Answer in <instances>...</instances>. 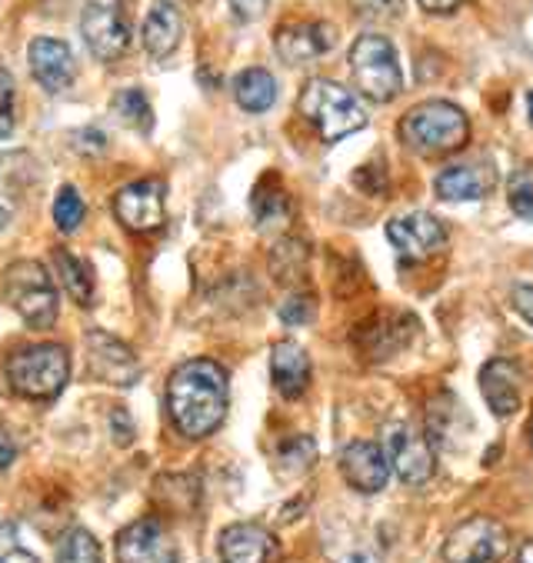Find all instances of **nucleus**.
I'll return each instance as SVG.
<instances>
[{"label":"nucleus","mask_w":533,"mask_h":563,"mask_svg":"<svg viewBox=\"0 0 533 563\" xmlns=\"http://www.w3.org/2000/svg\"><path fill=\"white\" fill-rule=\"evenodd\" d=\"M231 404V384L227 371L213 361H187L180 364L167 380V410L174 427L190 437H210L227 417Z\"/></svg>","instance_id":"nucleus-1"},{"label":"nucleus","mask_w":533,"mask_h":563,"mask_svg":"<svg viewBox=\"0 0 533 563\" xmlns=\"http://www.w3.org/2000/svg\"><path fill=\"white\" fill-rule=\"evenodd\" d=\"M400 141L417 154H454L470 141V121L451 100H426L400 118Z\"/></svg>","instance_id":"nucleus-2"},{"label":"nucleus","mask_w":533,"mask_h":563,"mask_svg":"<svg viewBox=\"0 0 533 563\" xmlns=\"http://www.w3.org/2000/svg\"><path fill=\"white\" fill-rule=\"evenodd\" d=\"M300 114L317 128V134L327 144H337V141L357 134L360 128H367L364 103L347 87H341L337 80H327V77H313L303 87Z\"/></svg>","instance_id":"nucleus-3"},{"label":"nucleus","mask_w":533,"mask_h":563,"mask_svg":"<svg viewBox=\"0 0 533 563\" xmlns=\"http://www.w3.org/2000/svg\"><path fill=\"white\" fill-rule=\"evenodd\" d=\"M11 390L27 400H54L70 380V354L60 344H31L8 357Z\"/></svg>","instance_id":"nucleus-4"},{"label":"nucleus","mask_w":533,"mask_h":563,"mask_svg":"<svg viewBox=\"0 0 533 563\" xmlns=\"http://www.w3.org/2000/svg\"><path fill=\"white\" fill-rule=\"evenodd\" d=\"M351 70H354V80H357L360 93L367 100H374V103H390L403 87L397 51L380 34H364V37L354 41Z\"/></svg>","instance_id":"nucleus-5"},{"label":"nucleus","mask_w":533,"mask_h":563,"mask_svg":"<svg viewBox=\"0 0 533 563\" xmlns=\"http://www.w3.org/2000/svg\"><path fill=\"white\" fill-rule=\"evenodd\" d=\"M4 294L11 307L37 330L54 327L57 320V290L51 284V274L37 261H18L4 274Z\"/></svg>","instance_id":"nucleus-6"},{"label":"nucleus","mask_w":533,"mask_h":563,"mask_svg":"<svg viewBox=\"0 0 533 563\" xmlns=\"http://www.w3.org/2000/svg\"><path fill=\"white\" fill-rule=\"evenodd\" d=\"M384 457L387 467L403 481V484H426L437 471L434 443L426 440V433L410 423V420H393L384 427Z\"/></svg>","instance_id":"nucleus-7"},{"label":"nucleus","mask_w":533,"mask_h":563,"mask_svg":"<svg viewBox=\"0 0 533 563\" xmlns=\"http://www.w3.org/2000/svg\"><path fill=\"white\" fill-rule=\"evenodd\" d=\"M444 563H500L510 553V533L493 517H470L444 540Z\"/></svg>","instance_id":"nucleus-8"},{"label":"nucleus","mask_w":533,"mask_h":563,"mask_svg":"<svg viewBox=\"0 0 533 563\" xmlns=\"http://www.w3.org/2000/svg\"><path fill=\"white\" fill-rule=\"evenodd\" d=\"M387 241L400 261H426L447 247V228L434 213H400L387 223Z\"/></svg>","instance_id":"nucleus-9"},{"label":"nucleus","mask_w":533,"mask_h":563,"mask_svg":"<svg viewBox=\"0 0 533 563\" xmlns=\"http://www.w3.org/2000/svg\"><path fill=\"white\" fill-rule=\"evenodd\" d=\"M80 34L97 60H118L131 44V24L121 4L93 0L80 14Z\"/></svg>","instance_id":"nucleus-10"},{"label":"nucleus","mask_w":533,"mask_h":563,"mask_svg":"<svg viewBox=\"0 0 533 563\" xmlns=\"http://www.w3.org/2000/svg\"><path fill=\"white\" fill-rule=\"evenodd\" d=\"M87 364L97 380L114 384V387H131L141 380V361L137 354L118 341L114 333L107 330H90L87 333Z\"/></svg>","instance_id":"nucleus-11"},{"label":"nucleus","mask_w":533,"mask_h":563,"mask_svg":"<svg viewBox=\"0 0 533 563\" xmlns=\"http://www.w3.org/2000/svg\"><path fill=\"white\" fill-rule=\"evenodd\" d=\"M114 213L134 234H151L164 228V184L147 177L121 187L114 194Z\"/></svg>","instance_id":"nucleus-12"},{"label":"nucleus","mask_w":533,"mask_h":563,"mask_svg":"<svg viewBox=\"0 0 533 563\" xmlns=\"http://www.w3.org/2000/svg\"><path fill=\"white\" fill-rule=\"evenodd\" d=\"M177 543L157 517L134 520L118 537V563H177Z\"/></svg>","instance_id":"nucleus-13"},{"label":"nucleus","mask_w":533,"mask_h":563,"mask_svg":"<svg viewBox=\"0 0 533 563\" xmlns=\"http://www.w3.org/2000/svg\"><path fill=\"white\" fill-rule=\"evenodd\" d=\"M341 474L360 494H377L390 481V467H387L384 450L370 440H351L341 450Z\"/></svg>","instance_id":"nucleus-14"},{"label":"nucleus","mask_w":533,"mask_h":563,"mask_svg":"<svg viewBox=\"0 0 533 563\" xmlns=\"http://www.w3.org/2000/svg\"><path fill=\"white\" fill-rule=\"evenodd\" d=\"M27 60H31V70L37 77V84L51 93H60L74 84L77 77V60H74V51L64 44V41H54V37H37L31 41L27 47Z\"/></svg>","instance_id":"nucleus-15"},{"label":"nucleus","mask_w":533,"mask_h":563,"mask_svg":"<svg viewBox=\"0 0 533 563\" xmlns=\"http://www.w3.org/2000/svg\"><path fill=\"white\" fill-rule=\"evenodd\" d=\"M224 563H277V537L257 523H234L218 540Z\"/></svg>","instance_id":"nucleus-16"},{"label":"nucleus","mask_w":533,"mask_h":563,"mask_svg":"<svg viewBox=\"0 0 533 563\" xmlns=\"http://www.w3.org/2000/svg\"><path fill=\"white\" fill-rule=\"evenodd\" d=\"M277 54L287 64H307L320 54H327L334 47V31L320 21H303V24H287L274 37Z\"/></svg>","instance_id":"nucleus-17"},{"label":"nucleus","mask_w":533,"mask_h":563,"mask_svg":"<svg viewBox=\"0 0 533 563\" xmlns=\"http://www.w3.org/2000/svg\"><path fill=\"white\" fill-rule=\"evenodd\" d=\"M270 380L280 397L297 400L310 387V354L297 341H280L270 351Z\"/></svg>","instance_id":"nucleus-18"},{"label":"nucleus","mask_w":533,"mask_h":563,"mask_svg":"<svg viewBox=\"0 0 533 563\" xmlns=\"http://www.w3.org/2000/svg\"><path fill=\"white\" fill-rule=\"evenodd\" d=\"M520 371L513 361H490L484 364L480 371V394L487 400V407L497 413V417H510L520 410Z\"/></svg>","instance_id":"nucleus-19"},{"label":"nucleus","mask_w":533,"mask_h":563,"mask_svg":"<svg viewBox=\"0 0 533 563\" xmlns=\"http://www.w3.org/2000/svg\"><path fill=\"white\" fill-rule=\"evenodd\" d=\"M493 187V174L490 167L484 164H454L447 170L437 174V197L441 200H451V203H460V200H480L487 197Z\"/></svg>","instance_id":"nucleus-20"},{"label":"nucleus","mask_w":533,"mask_h":563,"mask_svg":"<svg viewBox=\"0 0 533 563\" xmlns=\"http://www.w3.org/2000/svg\"><path fill=\"white\" fill-rule=\"evenodd\" d=\"M184 37V14L177 11L174 0H157L144 21V47L151 57H170Z\"/></svg>","instance_id":"nucleus-21"},{"label":"nucleus","mask_w":533,"mask_h":563,"mask_svg":"<svg viewBox=\"0 0 533 563\" xmlns=\"http://www.w3.org/2000/svg\"><path fill=\"white\" fill-rule=\"evenodd\" d=\"M234 97L247 114H264L277 100V80L264 67H247L234 77Z\"/></svg>","instance_id":"nucleus-22"},{"label":"nucleus","mask_w":533,"mask_h":563,"mask_svg":"<svg viewBox=\"0 0 533 563\" xmlns=\"http://www.w3.org/2000/svg\"><path fill=\"white\" fill-rule=\"evenodd\" d=\"M54 264H57L60 284L70 294V300L80 307H90L93 303V277H90L87 264H80L70 251H54Z\"/></svg>","instance_id":"nucleus-23"},{"label":"nucleus","mask_w":533,"mask_h":563,"mask_svg":"<svg viewBox=\"0 0 533 563\" xmlns=\"http://www.w3.org/2000/svg\"><path fill=\"white\" fill-rule=\"evenodd\" d=\"M100 543L90 530L84 527H74L60 537V547H57V563H100Z\"/></svg>","instance_id":"nucleus-24"},{"label":"nucleus","mask_w":533,"mask_h":563,"mask_svg":"<svg viewBox=\"0 0 533 563\" xmlns=\"http://www.w3.org/2000/svg\"><path fill=\"white\" fill-rule=\"evenodd\" d=\"M114 110H118V114H121L131 128H137V131L151 134V128H154V110H151V103H147V93H144V90H137V87L121 90V93L114 97Z\"/></svg>","instance_id":"nucleus-25"},{"label":"nucleus","mask_w":533,"mask_h":563,"mask_svg":"<svg viewBox=\"0 0 533 563\" xmlns=\"http://www.w3.org/2000/svg\"><path fill=\"white\" fill-rule=\"evenodd\" d=\"M507 200L520 220L533 223V164H523L507 177Z\"/></svg>","instance_id":"nucleus-26"},{"label":"nucleus","mask_w":533,"mask_h":563,"mask_svg":"<svg viewBox=\"0 0 533 563\" xmlns=\"http://www.w3.org/2000/svg\"><path fill=\"white\" fill-rule=\"evenodd\" d=\"M54 220H57V228L64 234L77 231L80 228V220H84V200L74 187H60L57 197H54Z\"/></svg>","instance_id":"nucleus-27"},{"label":"nucleus","mask_w":533,"mask_h":563,"mask_svg":"<svg viewBox=\"0 0 533 563\" xmlns=\"http://www.w3.org/2000/svg\"><path fill=\"white\" fill-rule=\"evenodd\" d=\"M14 100H18V87H14V74L0 67V141H8L14 134Z\"/></svg>","instance_id":"nucleus-28"},{"label":"nucleus","mask_w":533,"mask_h":563,"mask_svg":"<svg viewBox=\"0 0 533 563\" xmlns=\"http://www.w3.org/2000/svg\"><path fill=\"white\" fill-rule=\"evenodd\" d=\"M0 563H37V556L21 543L18 527L0 523Z\"/></svg>","instance_id":"nucleus-29"},{"label":"nucleus","mask_w":533,"mask_h":563,"mask_svg":"<svg viewBox=\"0 0 533 563\" xmlns=\"http://www.w3.org/2000/svg\"><path fill=\"white\" fill-rule=\"evenodd\" d=\"M313 457H317V450H313V440L310 437H293V440H287L280 446V461L290 471H307L313 464Z\"/></svg>","instance_id":"nucleus-30"},{"label":"nucleus","mask_w":533,"mask_h":563,"mask_svg":"<svg viewBox=\"0 0 533 563\" xmlns=\"http://www.w3.org/2000/svg\"><path fill=\"white\" fill-rule=\"evenodd\" d=\"M254 213L260 223H270V220H284L287 217V197L280 190L267 194V190H257L254 194Z\"/></svg>","instance_id":"nucleus-31"},{"label":"nucleus","mask_w":533,"mask_h":563,"mask_svg":"<svg viewBox=\"0 0 533 563\" xmlns=\"http://www.w3.org/2000/svg\"><path fill=\"white\" fill-rule=\"evenodd\" d=\"M334 563H380V553H377V547H370L367 540L354 537V540H347L341 550H334Z\"/></svg>","instance_id":"nucleus-32"},{"label":"nucleus","mask_w":533,"mask_h":563,"mask_svg":"<svg viewBox=\"0 0 533 563\" xmlns=\"http://www.w3.org/2000/svg\"><path fill=\"white\" fill-rule=\"evenodd\" d=\"M280 320L290 323V327L310 323V320H313V300H310L307 294H293V297L280 307Z\"/></svg>","instance_id":"nucleus-33"},{"label":"nucleus","mask_w":533,"mask_h":563,"mask_svg":"<svg viewBox=\"0 0 533 563\" xmlns=\"http://www.w3.org/2000/svg\"><path fill=\"white\" fill-rule=\"evenodd\" d=\"M351 8L364 18H397L403 0H351Z\"/></svg>","instance_id":"nucleus-34"},{"label":"nucleus","mask_w":533,"mask_h":563,"mask_svg":"<svg viewBox=\"0 0 533 563\" xmlns=\"http://www.w3.org/2000/svg\"><path fill=\"white\" fill-rule=\"evenodd\" d=\"M513 307H517V313H520L523 320H530V323H533V284H520V287H513Z\"/></svg>","instance_id":"nucleus-35"},{"label":"nucleus","mask_w":533,"mask_h":563,"mask_svg":"<svg viewBox=\"0 0 533 563\" xmlns=\"http://www.w3.org/2000/svg\"><path fill=\"white\" fill-rule=\"evenodd\" d=\"M231 8L241 21H257L267 11V0H231Z\"/></svg>","instance_id":"nucleus-36"},{"label":"nucleus","mask_w":533,"mask_h":563,"mask_svg":"<svg viewBox=\"0 0 533 563\" xmlns=\"http://www.w3.org/2000/svg\"><path fill=\"white\" fill-rule=\"evenodd\" d=\"M14 457H18V443L4 427H0V471H8L14 464Z\"/></svg>","instance_id":"nucleus-37"},{"label":"nucleus","mask_w":533,"mask_h":563,"mask_svg":"<svg viewBox=\"0 0 533 563\" xmlns=\"http://www.w3.org/2000/svg\"><path fill=\"white\" fill-rule=\"evenodd\" d=\"M417 4L426 11V14H451V11H457L464 0H417Z\"/></svg>","instance_id":"nucleus-38"},{"label":"nucleus","mask_w":533,"mask_h":563,"mask_svg":"<svg viewBox=\"0 0 533 563\" xmlns=\"http://www.w3.org/2000/svg\"><path fill=\"white\" fill-rule=\"evenodd\" d=\"M121 430V437H118V443H131V437H134V427H131V417H127V410H114L111 413V430Z\"/></svg>","instance_id":"nucleus-39"},{"label":"nucleus","mask_w":533,"mask_h":563,"mask_svg":"<svg viewBox=\"0 0 533 563\" xmlns=\"http://www.w3.org/2000/svg\"><path fill=\"white\" fill-rule=\"evenodd\" d=\"M513 563H533V540H526V543H523V547L517 550Z\"/></svg>","instance_id":"nucleus-40"},{"label":"nucleus","mask_w":533,"mask_h":563,"mask_svg":"<svg viewBox=\"0 0 533 563\" xmlns=\"http://www.w3.org/2000/svg\"><path fill=\"white\" fill-rule=\"evenodd\" d=\"M4 223H8V210H4V207H0V228H4Z\"/></svg>","instance_id":"nucleus-41"},{"label":"nucleus","mask_w":533,"mask_h":563,"mask_svg":"<svg viewBox=\"0 0 533 563\" xmlns=\"http://www.w3.org/2000/svg\"><path fill=\"white\" fill-rule=\"evenodd\" d=\"M526 437H530V446H533V417H530V427H526Z\"/></svg>","instance_id":"nucleus-42"},{"label":"nucleus","mask_w":533,"mask_h":563,"mask_svg":"<svg viewBox=\"0 0 533 563\" xmlns=\"http://www.w3.org/2000/svg\"><path fill=\"white\" fill-rule=\"evenodd\" d=\"M530 121H533V90H530Z\"/></svg>","instance_id":"nucleus-43"}]
</instances>
